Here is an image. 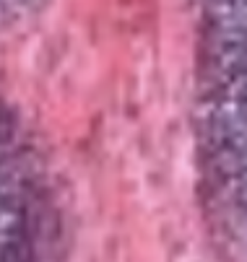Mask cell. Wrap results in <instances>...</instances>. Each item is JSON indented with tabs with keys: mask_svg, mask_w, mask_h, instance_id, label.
Wrapping results in <instances>:
<instances>
[]
</instances>
